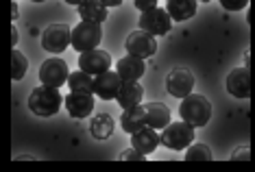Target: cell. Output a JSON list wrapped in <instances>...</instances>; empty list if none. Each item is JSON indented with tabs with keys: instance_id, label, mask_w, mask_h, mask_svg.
<instances>
[{
	"instance_id": "obj_28",
	"label": "cell",
	"mask_w": 255,
	"mask_h": 172,
	"mask_svg": "<svg viewBox=\"0 0 255 172\" xmlns=\"http://www.w3.org/2000/svg\"><path fill=\"white\" fill-rule=\"evenodd\" d=\"M229 159H231V162H240V159H242V162H247V159H251V148H249V146L238 148V151L231 155Z\"/></svg>"
},
{
	"instance_id": "obj_10",
	"label": "cell",
	"mask_w": 255,
	"mask_h": 172,
	"mask_svg": "<svg viewBox=\"0 0 255 172\" xmlns=\"http://www.w3.org/2000/svg\"><path fill=\"white\" fill-rule=\"evenodd\" d=\"M194 89V77L190 70H183V68H177V70L168 72L166 77V91L175 98H185L190 96Z\"/></svg>"
},
{
	"instance_id": "obj_31",
	"label": "cell",
	"mask_w": 255,
	"mask_h": 172,
	"mask_svg": "<svg viewBox=\"0 0 255 172\" xmlns=\"http://www.w3.org/2000/svg\"><path fill=\"white\" fill-rule=\"evenodd\" d=\"M18 13H20V11H18V4H15V0H13V4H11V18L18 20Z\"/></svg>"
},
{
	"instance_id": "obj_19",
	"label": "cell",
	"mask_w": 255,
	"mask_h": 172,
	"mask_svg": "<svg viewBox=\"0 0 255 172\" xmlns=\"http://www.w3.org/2000/svg\"><path fill=\"white\" fill-rule=\"evenodd\" d=\"M79 15L85 22H94V24H103L109 15H107V7L101 0H85L83 4H79Z\"/></svg>"
},
{
	"instance_id": "obj_14",
	"label": "cell",
	"mask_w": 255,
	"mask_h": 172,
	"mask_svg": "<svg viewBox=\"0 0 255 172\" xmlns=\"http://www.w3.org/2000/svg\"><path fill=\"white\" fill-rule=\"evenodd\" d=\"M116 72L123 77V81H140L144 72H146V66H144V59H140V57L127 55L123 59H118Z\"/></svg>"
},
{
	"instance_id": "obj_32",
	"label": "cell",
	"mask_w": 255,
	"mask_h": 172,
	"mask_svg": "<svg viewBox=\"0 0 255 172\" xmlns=\"http://www.w3.org/2000/svg\"><path fill=\"white\" fill-rule=\"evenodd\" d=\"M66 2H68V4H74V7H79V4H83L85 0H66Z\"/></svg>"
},
{
	"instance_id": "obj_25",
	"label": "cell",
	"mask_w": 255,
	"mask_h": 172,
	"mask_svg": "<svg viewBox=\"0 0 255 172\" xmlns=\"http://www.w3.org/2000/svg\"><path fill=\"white\" fill-rule=\"evenodd\" d=\"M120 159H123V162H144L146 155H144L142 151H137L135 146H131V148H127V151L120 153Z\"/></svg>"
},
{
	"instance_id": "obj_1",
	"label": "cell",
	"mask_w": 255,
	"mask_h": 172,
	"mask_svg": "<svg viewBox=\"0 0 255 172\" xmlns=\"http://www.w3.org/2000/svg\"><path fill=\"white\" fill-rule=\"evenodd\" d=\"M63 100H66V98L59 94V89H57V87L42 85V87L33 89V94L28 96V109H31L35 116L48 118V116H55V113L59 111Z\"/></svg>"
},
{
	"instance_id": "obj_23",
	"label": "cell",
	"mask_w": 255,
	"mask_h": 172,
	"mask_svg": "<svg viewBox=\"0 0 255 172\" xmlns=\"http://www.w3.org/2000/svg\"><path fill=\"white\" fill-rule=\"evenodd\" d=\"M28 70V61L26 57L20 53V50L13 48V53H11V79L13 81H22L24 79V74Z\"/></svg>"
},
{
	"instance_id": "obj_12",
	"label": "cell",
	"mask_w": 255,
	"mask_h": 172,
	"mask_svg": "<svg viewBox=\"0 0 255 172\" xmlns=\"http://www.w3.org/2000/svg\"><path fill=\"white\" fill-rule=\"evenodd\" d=\"M120 85H123V77L118 72H103L94 77V94L103 100H114L120 91Z\"/></svg>"
},
{
	"instance_id": "obj_29",
	"label": "cell",
	"mask_w": 255,
	"mask_h": 172,
	"mask_svg": "<svg viewBox=\"0 0 255 172\" xmlns=\"http://www.w3.org/2000/svg\"><path fill=\"white\" fill-rule=\"evenodd\" d=\"M101 2L109 9V7H120V4H123V0H101Z\"/></svg>"
},
{
	"instance_id": "obj_6",
	"label": "cell",
	"mask_w": 255,
	"mask_h": 172,
	"mask_svg": "<svg viewBox=\"0 0 255 172\" xmlns=\"http://www.w3.org/2000/svg\"><path fill=\"white\" fill-rule=\"evenodd\" d=\"M72 44V31L68 24H50L42 33V46L46 53H63Z\"/></svg>"
},
{
	"instance_id": "obj_5",
	"label": "cell",
	"mask_w": 255,
	"mask_h": 172,
	"mask_svg": "<svg viewBox=\"0 0 255 172\" xmlns=\"http://www.w3.org/2000/svg\"><path fill=\"white\" fill-rule=\"evenodd\" d=\"M68 70H70V68H68V64L63 59H59V57H50V59H46L42 64V68H39V81H42V85L61 87L72 74Z\"/></svg>"
},
{
	"instance_id": "obj_8",
	"label": "cell",
	"mask_w": 255,
	"mask_h": 172,
	"mask_svg": "<svg viewBox=\"0 0 255 172\" xmlns=\"http://www.w3.org/2000/svg\"><path fill=\"white\" fill-rule=\"evenodd\" d=\"M125 46H127V53L140 57V59H148V57H153L157 53V39H155V35L142 31V28L133 31L131 35L127 37Z\"/></svg>"
},
{
	"instance_id": "obj_3",
	"label": "cell",
	"mask_w": 255,
	"mask_h": 172,
	"mask_svg": "<svg viewBox=\"0 0 255 172\" xmlns=\"http://www.w3.org/2000/svg\"><path fill=\"white\" fill-rule=\"evenodd\" d=\"M194 142V127L185 120L170 122L166 129H161V144L170 151H185Z\"/></svg>"
},
{
	"instance_id": "obj_20",
	"label": "cell",
	"mask_w": 255,
	"mask_h": 172,
	"mask_svg": "<svg viewBox=\"0 0 255 172\" xmlns=\"http://www.w3.org/2000/svg\"><path fill=\"white\" fill-rule=\"evenodd\" d=\"M196 2L199 0H166V11L175 22H183L196 13Z\"/></svg>"
},
{
	"instance_id": "obj_7",
	"label": "cell",
	"mask_w": 255,
	"mask_h": 172,
	"mask_svg": "<svg viewBox=\"0 0 255 172\" xmlns=\"http://www.w3.org/2000/svg\"><path fill=\"white\" fill-rule=\"evenodd\" d=\"M172 26V18L170 13H168L166 9H150V11H144V13L140 15V28L142 31L150 33V35H166L168 31H170Z\"/></svg>"
},
{
	"instance_id": "obj_18",
	"label": "cell",
	"mask_w": 255,
	"mask_h": 172,
	"mask_svg": "<svg viewBox=\"0 0 255 172\" xmlns=\"http://www.w3.org/2000/svg\"><path fill=\"white\" fill-rule=\"evenodd\" d=\"M146 107V124L153 129H166L170 124V109H168L164 102H148Z\"/></svg>"
},
{
	"instance_id": "obj_30",
	"label": "cell",
	"mask_w": 255,
	"mask_h": 172,
	"mask_svg": "<svg viewBox=\"0 0 255 172\" xmlns=\"http://www.w3.org/2000/svg\"><path fill=\"white\" fill-rule=\"evenodd\" d=\"M18 31H15V26L13 28H11V46H13V48H15V42H18Z\"/></svg>"
},
{
	"instance_id": "obj_16",
	"label": "cell",
	"mask_w": 255,
	"mask_h": 172,
	"mask_svg": "<svg viewBox=\"0 0 255 172\" xmlns=\"http://www.w3.org/2000/svg\"><path fill=\"white\" fill-rule=\"evenodd\" d=\"M159 144H161V133H157V129H153V127H144L137 133L131 135V146H135L144 155L155 153V148Z\"/></svg>"
},
{
	"instance_id": "obj_22",
	"label": "cell",
	"mask_w": 255,
	"mask_h": 172,
	"mask_svg": "<svg viewBox=\"0 0 255 172\" xmlns=\"http://www.w3.org/2000/svg\"><path fill=\"white\" fill-rule=\"evenodd\" d=\"M68 85H70V91H90V94H94V77L83 70L72 72L70 79H68Z\"/></svg>"
},
{
	"instance_id": "obj_33",
	"label": "cell",
	"mask_w": 255,
	"mask_h": 172,
	"mask_svg": "<svg viewBox=\"0 0 255 172\" xmlns=\"http://www.w3.org/2000/svg\"><path fill=\"white\" fill-rule=\"evenodd\" d=\"M33 2H44V0H33Z\"/></svg>"
},
{
	"instance_id": "obj_15",
	"label": "cell",
	"mask_w": 255,
	"mask_h": 172,
	"mask_svg": "<svg viewBox=\"0 0 255 172\" xmlns=\"http://www.w3.org/2000/svg\"><path fill=\"white\" fill-rule=\"evenodd\" d=\"M120 127H123L125 133H137L140 129L148 127L146 124V107L144 105H135V107H129L125 109V113L120 116Z\"/></svg>"
},
{
	"instance_id": "obj_13",
	"label": "cell",
	"mask_w": 255,
	"mask_h": 172,
	"mask_svg": "<svg viewBox=\"0 0 255 172\" xmlns=\"http://www.w3.org/2000/svg\"><path fill=\"white\" fill-rule=\"evenodd\" d=\"M63 102H66L68 113L77 120L88 118L90 113L94 111V96H92L90 91H70Z\"/></svg>"
},
{
	"instance_id": "obj_9",
	"label": "cell",
	"mask_w": 255,
	"mask_h": 172,
	"mask_svg": "<svg viewBox=\"0 0 255 172\" xmlns=\"http://www.w3.org/2000/svg\"><path fill=\"white\" fill-rule=\"evenodd\" d=\"M112 68V55L107 50H101V48H94V50H85V53L79 55V70L92 74H103Z\"/></svg>"
},
{
	"instance_id": "obj_21",
	"label": "cell",
	"mask_w": 255,
	"mask_h": 172,
	"mask_svg": "<svg viewBox=\"0 0 255 172\" xmlns=\"http://www.w3.org/2000/svg\"><path fill=\"white\" fill-rule=\"evenodd\" d=\"M114 127H116V122L109 113H96L90 122V133L94 135L96 140H107V137L114 133Z\"/></svg>"
},
{
	"instance_id": "obj_2",
	"label": "cell",
	"mask_w": 255,
	"mask_h": 172,
	"mask_svg": "<svg viewBox=\"0 0 255 172\" xmlns=\"http://www.w3.org/2000/svg\"><path fill=\"white\" fill-rule=\"evenodd\" d=\"M179 116L181 120H185L192 127H205L212 118V102L201 94H190L181 100V107H179Z\"/></svg>"
},
{
	"instance_id": "obj_11",
	"label": "cell",
	"mask_w": 255,
	"mask_h": 172,
	"mask_svg": "<svg viewBox=\"0 0 255 172\" xmlns=\"http://www.w3.org/2000/svg\"><path fill=\"white\" fill-rule=\"evenodd\" d=\"M227 91L234 98H249L251 96V72H249V66L245 68H236L227 74Z\"/></svg>"
},
{
	"instance_id": "obj_4",
	"label": "cell",
	"mask_w": 255,
	"mask_h": 172,
	"mask_svg": "<svg viewBox=\"0 0 255 172\" xmlns=\"http://www.w3.org/2000/svg\"><path fill=\"white\" fill-rule=\"evenodd\" d=\"M98 44H101V24L81 20L79 24L72 28V48L74 50L85 53V50H94Z\"/></svg>"
},
{
	"instance_id": "obj_24",
	"label": "cell",
	"mask_w": 255,
	"mask_h": 172,
	"mask_svg": "<svg viewBox=\"0 0 255 172\" xmlns=\"http://www.w3.org/2000/svg\"><path fill=\"white\" fill-rule=\"evenodd\" d=\"M212 151L207 144H192L185 148V162H210Z\"/></svg>"
},
{
	"instance_id": "obj_26",
	"label": "cell",
	"mask_w": 255,
	"mask_h": 172,
	"mask_svg": "<svg viewBox=\"0 0 255 172\" xmlns=\"http://www.w3.org/2000/svg\"><path fill=\"white\" fill-rule=\"evenodd\" d=\"M218 2H220V7L227 11H240L249 4V0H218Z\"/></svg>"
},
{
	"instance_id": "obj_17",
	"label": "cell",
	"mask_w": 255,
	"mask_h": 172,
	"mask_svg": "<svg viewBox=\"0 0 255 172\" xmlns=\"http://www.w3.org/2000/svg\"><path fill=\"white\" fill-rule=\"evenodd\" d=\"M142 98H144V87L140 85V81H123L118 96H116V100L123 109L142 105Z\"/></svg>"
},
{
	"instance_id": "obj_27",
	"label": "cell",
	"mask_w": 255,
	"mask_h": 172,
	"mask_svg": "<svg viewBox=\"0 0 255 172\" xmlns=\"http://www.w3.org/2000/svg\"><path fill=\"white\" fill-rule=\"evenodd\" d=\"M133 4H135V9L144 13V11H150L157 7V0H133Z\"/></svg>"
},
{
	"instance_id": "obj_34",
	"label": "cell",
	"mask_w": 255,
	"mask_h": 172,
	"mask_svg": "<svg viewBox=\"0 0 255 172\" xmlns=\"http://www.w3.org/2000/svg\"><path fill=\"white\" fill-rule=\"evenodd\" d=\"M203 2H210V0H203Z\"/></svg>"
}]
</instances>
